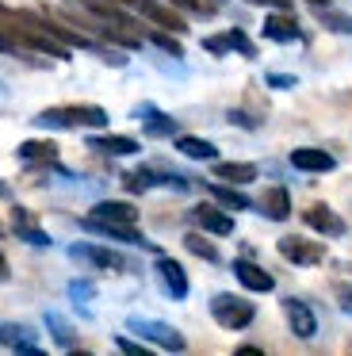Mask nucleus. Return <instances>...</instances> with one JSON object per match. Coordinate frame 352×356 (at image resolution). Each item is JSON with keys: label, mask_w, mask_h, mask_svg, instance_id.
<instances>
[{"label": "nucleus", "mask_w": 352, "mask_h": 356, "mask_svg": "<svg viewBox=\"0 0 352 356\" xmlns=\"http://www.w3.org/2000/svg\"><path fill=\"white\" fill-rule=\"evenodd\" d=\"M38 127H50V131H61V127H104L107 111L96 108V104H65V108H46L35 115Z\"/></svg>", "instance_id": "f257e3e1"}, {"label": "nucleus", "mask_w": 352, "mask_h": 356, "mask_svg": "<svg viewBox=\"0 0 352 356\" xmlns=\"http://www.w3.org/2000/svg\"><path fill=\"white\" fill-rule=\"evenodd\" d=\"M211 318L222 325V330H245V325L257 318V307L241 295H230V291H218L211 299Z\"/></svg>", "instance_id": "f03ea898"}, {"label": "nucleus", "mask_w": 352, "mask_h": 356, "mask_svg": "<svg viewBox=\"0 0 352 356\" xmlns=\"http://www.w3.org/2000/svg\"><path fill=\"white\" fill-rule=\"evenodd\" d=\"M130 333H138V337H145L150 345L165 348V353H184L188 348V341H184L180 330H173V325L165 322H150V318H130Z\"/></svg>", "instance_id": "7ed1b4c3"}, {"label": "nucleus", "mask_w": 352, "mask_h": 356, "mask_svg": "<svg viewBox=\"0 0 352 356\" xmlns=\"http://www.w3.org/2000/svg\"><path fill=\"white\" fill-rule=\"evenodd\" d=\"M115 4L142 12L145 19H153L157 27H165V31H173V35H184V31H188V24H184L180 12H173L168 4H157V0H115Z\"/></svg>", "instance_id": "20e7f679"}, {"label": "nucleus", "mask_w": 352, "mask_h": 356, "mask_svg": "<svg viewBox=\"0 0 352 356\" xmlns=\"http://www.w3.org/2000/svg\"><path fill=\"white\" fill-rule=\"evenodd\" d=\"M81 226L84 230H92V234H104V238H111V241H130V245H142V249H153L150 241L142 238V230H138L134 222H107V218H81Z\"/></svg>", "instance_id": "39448f33"}, {"label": "nucleus", "mask_w": 352, "mask_h": 356, "mask_svg": "<svg viewBox=\"0 0 352 356\" xmlns=\"http://www.w3.org/2000/svg\"><path fill=\"white\" fill-rule=\"evenodd\" d=\"M234 276L245 291H257V295H268L275 287V276H268V272L260 268L257 261H249V257H237L234 261Z\"/></svg>", "instance_id": "423d86ee"}, {"label": "nucleus", "mask_w": 352, "mask_h": 356, "mask_svg": "<svg viewBox=\"0 0 352 356\" xmlns=\"http://www.w3.org/2000/svg\"><path fill=\"white\" fill-rule=\"evenodd\" d=\"M280 257L291 264H321L326 261V245L306 238H280Z\"/></svg>", "instance_id": "0eeeda50"}, {"label": "nucleus", "mask_w": 352, "mask_h": 356, "mask_svg": "<svg viewBox=\"0 0 352 356\" xmlns=\"http://www.w3.org/2000/svg\"><path fill=\"white\" fill-rule=\"evenodd\" d=\"M283 314H287V325L298 341H310L318 333V318H314V310L303 299H283Z\"/></svg>", "instance_id": "6e6552de"}, {"label": "nucleus", "mask_w": 352, "mask_h": 356, "mask_svg": "<svg viewBox=\"0 0 352 356\" xmlns=\"http://www.w3.org/2000/svg\"><path fill=\"white\" fill-rule=\"evenodd\" d=\"M191 222H195L199 230H207V234H218V238L234 234V218H230L226 211H218L214 203H199V207H191Z\"/></svg>", "instance_id": "1a4fd4ad"}, {"label": "nucleus", "mask_w": 352, "mask_h": 356, "mask_svg": "<svg viewBox=\"0 0 352 356\" xmlns=\"http://www.w3.org/2000/svg\"><path fill=\"white\" fill-rule=\"evenodd\" d=\"M0 345L12 348V353H31L38 356V341H35V330L23 322H0Z\"/></svg>", "instance_id": "9d476101"}, {"label": "nucleus", "mask_w": 352, "mask_h": 356, "mask_svg": "<svg viewBox=\"0 0 352 356\" xmlns=\"http://www.w3.org/2000/svg\"><path fill=\"white\" fill-rule=\"evenodd\" d=\"M303 218H306V226H310V230L326 234V238H341V234H344V218L333 215L326 203H310V207L303 211Z\"/></svg>", "instance_id": "9b49d317"}, {"label": "nucleus", "mask_w": 352, "mask_h": 356, "mask_svg": "<svg viewBox=\"0 0 352 356\" xmlns=\"http://www.w3.org/2000/svg\"><path fill=\"white\" fill-rule=\"evenodd\" d=\"M291 165L298 172H333L337 157L326 154V149H314V146H298V149H291Z\"/></svg>", "instance_id": "f8f14e48"}, {"label": "nucleus", "mask_w": 352, "mask_h": 356, "mask_svg": "<svg viewBox=\"0 0 352 356\" xmlns=\"http://www.w3.org/2000/svg\"><path fill=\"white\" fill-rule=\"evenodd\" d=\"M157 276L161 284H165V291L173 295V299H188V272L180 268V261H173V257H157Z\"/></svg>", "instance_id": "ddd939ff"}, {"label": "nucleus", "mask_w": 352, "mask_h": 356, "mask_svg": "<svg viewBox=\"0 0 352 356\" xmlns=\"http://www.w3.org/2000/svg\"><path fill=\"white\" fill-rule=\"evenodd\" d=\"M69 257H77V261H84V264H96V268H111V272H119V268H127V261H122L119 253H111V249H104V245H69Z\"/></svg>", "instance_id": "4468645a"}, {"label": "nucleus", "mask_w": 352, "mask_h": 356, "mask_svg": "<svg viewBox=\"0 0 352 356\" xmlns=\"http://www.w3.org/2000/svg\"><path fill=\"white\" fill-rule=\"evenodd\" d=\"M12 234H15V238H23L27 245H35V249H46V245H50V234L38 230L35 215H31V211H23V207L12 211Z\"/></svg>", "instance_id": "2eb2a0df"}, {"label": "nucleus", "mask_w": 352, "mask_h": 356, "mask_svg": "<svg viewBox=\"0 0 352 356\" xmlns=\"http://www.w3.org/2000/svg\"><path fill=\"white\" fill-rule=\"evenodd\" d=\"M88 149L107 157H130L142 146H138V138H127V134H96V138H88Z\"/></svg>", "instance_id": "dca6fc26"}, {"label": "nucleus", "mask_w": 352, "mask_h": 356, "mask_svg": "<svg viewBox=\"0 0 352 356\" xmlns=\"http://www.w3.org/2000/svg\"><path fill=\"white\" fill-rule=\"evenodd\" d=\"M260 211H264V218H272V222H283V218L291 215V195H287V188H280V184L264 188V195H260Z\"/></svg>", "instance_id": "f3484780"}, {"label": "nucleus", "mask_w": 352, "mask_h": 356, "mask_svg": "<svg viewBox=\"0 0 352 356\" xmlns=\"http://www.w3.org/2000/svg\"><path fill=\"white\" fill-rule=\"evenodd\" d=\"M264 39H272V42H298V39H303V31H298V24L287 16V12H280V16H268L264 19Z\"/></svg>", "instance_id": "a211bd4d"}, {"label": "nucleus", "mask_w": 352, "mask_h": 356, "mask_svg": "<svg viewBox=\"0 0 352 356\" xmlns=\"http://www.w3.org/2000/svg\"><path fill=\"white\" fill-rule=\"evenodd\" d=\"M214 177L226 184H253L257 180V165L249 161H214Z\"/></svg>", "instance_id": "6ab92c4d"}, {"label": "nucleus", "mask_w": 352, "mask_h": 356, "mask_svg": "<svg viewBox=\"0 0 352 356\" xmlns=\"http://www.w3.org/2000/svg\"><path fill=\"white\" fill-rule=\"evenodd\" d=\"M176 154L191 157V161H214V142L207 138H195V134H176Z\"/></svg>", "instance_id": "aec40b11"}, {"label": "nucleus", "mask_w": 352, "mask_h": 356, "mask_svg": "<svg viewBox=\"0 0 352 356\" xmlns=\"http://www.w3.org/2000/svg\"><path fill=\"white\" fill-rule=\"evenodd\" d=\"M92 218H107V222H138V211H134V203L104 200V203L92 207Z\"/></svg>", "instance_id": "412c9836"}, {"label": "nucleus", "mask_w": 352, "mask_h": 356, "mask_svg": "<svg viewBox=\"0 0 352 356\" xmlns=\"http://www.w3.org/2000/svg\"><path fill=\"white\" fill-rule=\"evenodd\" d=\"M138 115L145 119V134H153V138H165V134L180 131V127H176V119H168L165 111L150 108V104H142V108H138Z\"/></svg>", "instance_id": "4be33fe9"}, {"label": "nucleus", "mask_w": 352, "mask_h": 356, "mask_svg": "<svg viewBox=\"0 0 352 356\" xmlns=\"http://www.w3.org/2000/svg\"><path fill=\"white\" fill-rule=\"evenodd\" d=\"M211 188V200L218 203V207H230V211H245V207H253V200L245 192H237V188H230L226 180L222 184H207Z\"/></svg>", "instance_id": "5701e85b"}, {"label": "nucleus", "mask_w": 352, "mask_h": 356, "mask_svg": "<svg viewBox=\"0 0 352 356\" xmlns=\"http://www.w3.org/2000/svg\"><path fill=\"white\" fill-rule=\"evenodd\" d=\"M46 325H50V333H54V341H58V348H65V353H77V333H73V325L65 322L61 314H46Z\"/></svg>", "instance_id": "b1692460"}, {"label": "nucleus", "mask_w": 352, "mask_h": 356, "mask_svg": "<svg viewBox=\"0 0 352 356\" xmlns=\"http://www.w3.org/2000/svg\"><path fill=\"white\" fill-rule=\"evenodd\" d=\"M15 154H19V161H31V165H35V161L54 165V157H58V146H54V142H23Z\"/></svg>", "instance_id": "393cba45"}, {"label": "nucleus", "mask_w": 352, "mask_h": 356, "mask_svg": "<svg viewBox=\"0 0 352 356\" xmlns=\"http://www.w3.org/2000/svg\"><path fill=\"white\" fill-rule=\"evenodd\" d=\"M184 245H188V253H195V257H203V261H211V264H218V249L211 245V241L203 238V234H184Z\"/></svg>", "instance_id": "a878e982"}, {"label": "nucleus", "mask_w": 352, "mask_h": 356, "mask_svg": "<svg viewBox=\"0 0 352 356\" xmlns=\"http://www.w3.org/2000/svg\"><path fill=\"white\" fill-rule=\"evenodd\" d=\"M222 35H226V47L230 50H237V54H245V58H257V47L249 42V35H245V31L230 27V31H222Z\"/></svg>", "instance_id": "bb28decb"}, {"label": "nucleus", "mask_w": 352, "mask_h": 356, "mask_svg": "<svg viewBox=\"0 0 352 356\" xmlns=\"http://www.w3.org/2000/svg\"><path fill=\"white\" fill-rule=\"evenodd\" d=\"M321 27H329V31L337 35H352V16H344V12H321Z\"/></svg>", "instance_id": "cd10ccee"}, {"label": "nucleus", "mask_w": 352, "mask_h": 356, "mask_svg": "<svg viewBox=\"0 0 352 356\" xmlns=\"http://www.w3.org/2000/svg\"><path fill=\"white\" fill-rule=\"evenodd\" d=\"M145 39H150L153 47H161V50H165V54H173V58H180V54H184V47H180V42L173 39V35H161V31H145Z\"/></svg>", "instance_id": "c85d7f7f"}, {"label": "nucleus", "mask_w": 352, "mask_h": 356, "mask_svg": "<svg viewBox=\"0 0 352 356\" xmlns=\"http://www.w3.org/2000/svg\"><path fill=\"white\" fill-rule=\"evenodd\" d=\"M203 47L211 50V54H226V35H211V39H203Z\"/></svg>", "instance_id": "c756f323"}, {"label": "nucleus", "mask_w": 352, "mask_h": 356, "mask_svg": "<svg viewBox=\"0 0 352 356\" xmlns=\"http://www.w3.org/2000/svg\"><path fill=\"white\" fill-rule=\"evenodd\" d=\"M268 85L272 88H295V77H291V73H268Z\"/></svg>", "instance_id": "7c9ffc66"}, {"label": "nucleus", "mask_w": 352, "mask_h": 356, "mask_svg": "<svg viewBox=\"0 0 352 356\" xmlns=\"http://www.w3.org/2000/svg\"><path fill=\"white\" fill-rule=\"evenodd\" d=\"M0 50H4V54H19V50H23V47H19V42H15V39H12V35H8V31H4V27H0Z\"/></svg>", "instance_id": "2f4dec72"}, {"label": "nucleus", "mask_w": 352, "mask_h": 356, "mask_svg": "<svg viewBox=\"0 0 352 356\" xmlns=\"http://www.w3.org/2000/svg\"><path fill=\"white\" fill-rule=\"evenodd\" d=\"M115 345H119V353H130V356H142V353H145V348L134 345L130 337H115Z\"/></svg>", "instance_id": "473e14b6"}, {"label": "nucleus", "mask_w": 352, "mask_h": 356, "mask_svg": "<svg viewBox=\"0 0 352 356\" xmlns=\"http://www.w3.org/2000/svg\"><path fill=\"white\" fill-rule=\"evenodd\" d=\"M69 295H73L77 302H84L92 295V284H69Z\"/></svg>", "instance_id": "72a5a7b5"}, {"label": "nucleus", "mask_w": 352, "mask_h": 356, "mask_svg": "<svg viewBox=\"0 0 352 356\" xmlns=\"http://www.w3.org/2000/svg\"><path fill=\"white\" fill-rule=\"evenodd\" d=\"M249 4H264V8H280V12L291 8V0H249Z\"/></svg>", "instance_id": "f704fd0d"}, {"label": "nucleus", "mask_w": 352, "mask_h": 356, "mask_svg": "<svg viewBox=\"0 0 352 356\" xmlns=\"http://www.w3.org/2000/svg\"><path fill=\"white\" fill-rule=\"evenodd\" d=\"M230 119H234L237 127H249V131H253V127H257V123H253L249 115H241V111H230Z\"/></svg>", "instance_id": "c9c22d12"}, {"label": "nucleus", "mask_w": 352, "mask_h": 356, "mask_svg": "<svg viewBox=\"0 0 352 356\" xmlns=\"http://www.w3.org/2000/svg\"><path fill=\"white\" fill-rule=\"evenodd\" d=\"M341 302H344V314H352V291H344V287H341Z\"/></svg>", "instance_id": "e433bc0d"}, {"label": "nucleus", "mask_w": 352, "mask_h": 356, "mask_svg": "<svg viewBox=\"0 0 352 356\" xmlns=\"http://www.w3.org/2000/svg\"><path fill=\"white\" fill-rule=\"evenodd\" d=\"M0 280H8V261L0 257Z\"/></svg>", "instance_id": "4c0bfd02"}, {"label": "nucleus", "mask_w": 352, "mask_h": 356, "mask_svg": "<svg viewBox=\"0 0 352 356\" xmlns=\"http://www.w3.org/2000/svg\"><path fill=\"white\" fill-rule=\"evenodd\" d=\"M306 4H314V8H326L329 0H306Z\"/></svg>", "instance_id": "58836bf2"}, {"label": "nucleus", "mask_w": 352, "mask_h": 356, "mask_svg": "<svg viewBox=\"0 0 352 356\" xmlns=\"http://www.w3.org/2000/svg\"><path fill=\"white\" fill-rule=\"evenodd\" d=\"M8 195H12V192H8V188H4V184H0V200H8Z\"/></svg>", "instance_id": "ea45409f"}, {"label": "nucleus", "mask_w": 352, "mask_h": 356, "mask_svg": "<svg viewBox=\"0 0 352 356\" xmlns=\"http://www.w3.org/2000/svg\"><path fill=\"white\" fill-rule=\"evenodd\" d=\"M0 238H4V226H0Z\"/></svg>", "instance_id": "a19ab883"}]
</instances>
